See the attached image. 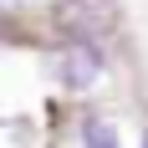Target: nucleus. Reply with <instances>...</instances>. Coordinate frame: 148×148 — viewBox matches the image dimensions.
Listing matches in <instances>:
<instances>
[{
    "label": "nucleus",
    "mask_w": 148,
    "mask_h": 148,
    "mask_svg": "<svg viewBox=\"0 0 148 148\" xmlns=\"http://www.w3.org/2000/svg\"><path fill=\"white\" fill-rule=\"evenodd\" d=\"M51 15L66 41H87V46H102L118 31V0H56Z\"/></svg>",
    "instance_id": "obj_1"
},
{
    "label": "nucleus",
    "mask_w": 148,
    "mask_h": 148,
    "mask_svg": "<svg viewBox=\"0 0 148 148\" xmlns=\"http://www.w3.org/2000/svg\"><path fill=\"white\" fill-rule=\"evenodd\" d=\"M56 77H61V87H72V92L92 87V82L102 77V51L87 46V41H66L61 56H56Z\"/></svg>",
    "instance_id": "obj_2"
},
{
    "label": "nucleus",
    "mask_w": 148,
    "mask_h": 148,
    "mask_svg": "<svg viewBox=\"0 0 148 148\" xmlns=\"http://www.w3.org/2000/svg\"><path fill=\"white\" fill-rule=\"evenodd\" d=\"M87 148H118L112 128H107V123H87Z\"/></svg>",
    "instance_id": "obj_3"
},
{
    "label": "nucleus",
    "mask_w": 148,
    "mask_h": 148,
    "mask_svg": "<svg viewBox=\"0 0 148 148\" xmlns=\"http://www.w3.org/2000/svg\"><path fill=\"white\" fill-rule=\"evenodd\" d=\"M143 148H148V138H143Z\"/></svg>",
    "instance_id": "obj_4"
}]
</instances>
